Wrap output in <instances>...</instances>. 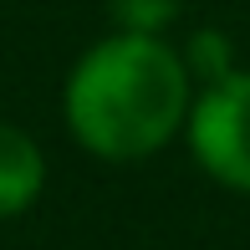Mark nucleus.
<instances>
[{"instance_id":"7ed1b4c3","label":"nucleus","mask_w":250,"mask_h":250,"mask_svg":"<svg viewBox=\"0 0 250 250\" xmlns=\"http://www.w3.org/2000/svg\"><path fill=\"white\" fill-rule=\"evenodd\" d=\"M46 189V153L26 128L0 118V220H21Z\"/></svg>"},{"instance_id":"20e7f679","label":"nucleus","mask_w":250,"mask_h":250,"mask_svg":"<svg viewBox=\"0 0 250 250\" xmlns=\"http://www.w3.org/2000/svg\"><path fill=\"white\" fill-rule=\"evenodd\" d=\"M189 72H194V82H220V77L235 72V56H230V36L225 31H194L189 36V51H184Z\"/></svg>"},{"instance_id":"f257e3e1","label":"nucleus","mask_w":250,"mask_h":250,"mask_svg":"<svg viewBox=\"0 0 250 250\" xmlns=\"http://www.w3.org/2000/svg\"><path fill=\"white\" fill-rule=\"evenodd\" d=\"M194 107V72L164 36L112 31L77 56L62 87L72 138L92 158L138 164L158 153Z\"/></svg>"},{"instance_id":"f03ea898","label":"nucleus","mask_w":250,"mask_h":250,"mask_svg":"<svg viewBox=\"0 0 250 250\" xmlns=\"http://www.w3.org/2000/svg\"><path fill=\"white\" fill-rule=\"evenodd\" d=\"M189 153L209 179L250 194V72L235 66L220 82H204L189 107Z\"/></svg>"},{"instance_id":"39448f33","label":"nucleus","mask_w":250,"mask_h":250,"mask_svg":"<svg viewBox=\"0 0 250 250\" xmlns=\"http://www.w3.org/2000/svg\"><path fill=\"white\" fill-rule=\"evenodd\" d=\"M184 0H112V21L118 31H143V36H164L179 21Z\"/></svg>"}]
</instances>
